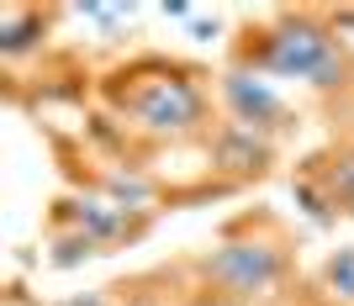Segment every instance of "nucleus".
<instances>
[{"label": "nucleus", "mask_w": 354, "mask_h": 306, "mask_svg": "<svg viewBox=\"0 0 354 306\" xmlns=\"http://www.w3.org/2000/svg\"><path fill=\"white\" fill-rule=\"evenodd\" d=\"M64 306H106L101 296H74V301H64Z\"/></svg>", "instance_id": "4468645a"}, {"label": "nucleus", "mask_w": 354, "mask_h": 306, "mask_svg": "<svg viewBox=\"0 0 354 306\" xmlns=\"http://www.w3.org/2000/svg\"><path fill=\"white\" fill-rule=\"evenodd\" d=\"M243 69L301 79L312 90H344L349 85V48L328 16H275L265 32H254L243 43Z\"/></svg>", "instance_id": "f257e3e1"}, {"label": "nucleus", "mask_w": 354, "mask_h": 306, "mask_svg": "<svg viewBox=\"0 0 354 306\" xmlns=\"http://www.w3.org/2000/svg\"><path fill=\"white\" fill-rule=\"evenodd\" d=\"M328 21H333V32L344 37V48H354V11H333Z\"/></svg>", "instance_id": "f8f14e48"}, {"label": "nucleus", "mask_w": 354, "mask_h": 306, "mask_svg": "<svg viewBox=\"0 0 354 306\" xmlns=\"http://www.w3.org/2000/svg\"><path fill=\"white\" fill-rule=\"evenodd\" d=\"M201 285L233 301H270L281 296V285L291 280V254L275 233H233L196 264Z\"/></svg>", "instance_id": "f03ea898"}, {"label": "nucleus", "mask_w": 354, "mask_h": 306, "mask_svg": "<svg viewBox=\"0 0 354 306\" xmlns=\"http://www.w3.org/2000/svg\"><path fill=\"white\" fill-rule=\"evenodd\" d=\"M43 32H48V16L43 11H32V6H6L0 11V59H27L32 48L43 43Z\"/></svg>", "instance_id": "0eeeda50"}, {"label": "nucleus", "mask_w": 354, "mask_h": 306, "mask_svg": "<svg viewBox=\"0 0 354 306\" xmlns=\"http://www.w3.org/2000/svg\"><path fill=\"white\" fill-rule=\"evenodd\" d=\"M291 195H296V206H301V211H307V217L317 222V227H328V222L339 217V206L328 201V190L317 185V180H296V185H291Z\"/></svg>", "instance_id": "9b49d317"}, {"label": "nucleus", "mask_w": 354, "mask_h": 306, "mask_svg": "<svg viewBox=\"0 0 354 306\" xmlns=\"http://www.w3.org/2000/svg\"><path fill=\"white\" fill-rule=\"evenodd\" d=\"M317 185L328 190V201L339 206V211H349V217H354V148L328 153L323 169H317Z\"/></svg>", "instance_id": "6e6552de"}, {"label": "nucleus", "mask_w": 354, "mask_h": 306, "mask_svg": "<svg viewBox=\"0 0 354 306\" xmlns=\"http://www.w3.org/2000/svg\"><path fill=\"white\" fill-rule=\"evenodd\" d=\"M323 291L339 306H354V243L333 248V254L323 259Z\"/></svg>", "instance_id": "9d476101"}, {"label": "nucleus", "mask_w": 354, "mask_h": 306, "mask_svg": "<svg viewBox=\"0 0 354 306\" xmlns=\"http://www.w3.org/2000/svg\"><path fill=\"white\" fill-rule=\"evenodd\" d=\"M101 185H106V195H111L117 206H127V211H138V217L153 211V180L133 175V169H106Z\"/></svg>", "instance_id": "1a4fd4ad"}, {"label": "nucleus", "mask_w": 354, "mask_h": 306, "mask_svg": "<svg viewBox=\"0 0 354 306\" xmlns=\"http://www.w3.org/2000/svg\"><path fill=\"white\" fill-rule=\"evenodd\" d=\"M133 85L117 90L122 117L148 137H196L207 127V90L196 85L185 69H153V74H127Z\"/></svg>", "instance_id": "7ed1b4c3"}, {"label": "nucleus", "mask_w": 354, "mask_h": 306, "mask_svg": "<svg viewBox=\"0 0 354 306\" xmlns=\"http://www.w3.org/2000/svg\"><path fill=\"white\" fill-rule=\"evenodd\" d=\"M212 164L233 180H259L270 164H275V137L243 127V122H222V127L212 132Z\"/></svg>", "instance_id": "423d86ee"}, {"label": "nucleus", "mask_w": 354, "mask_h": 306, "mask_svg": "<svg viewBox=\"0 0 354 306\" xmlns=\"http://www.w3.org/2000/svg\"><path fill=\"white\" fill-rule=\"evenodd\" d=\"M185 306H249V301H233V296H217V291H201V296H191Z\"/></svg>", "instance_id": "ddd939ff"}, {"label": "nucleus", "mask_w": 354, "mask_h": 306, "mask_svg": "<svg viewBox=\"0 0 354 306\" xmlns=\"http://www.w3.org/2000/svg\"><path fill=\"white\" fill-rule=\"evenodd\" d=\"M59 222H69L74 233H85L95 248H106V243H122V238H138L148 217H133L111 195H74L59 206Z\"/></svg>", "instance_id": "39448f33"}, {"label": "nucleus", "mask_w": 354, "mask_h": 306, "mask_svg": "<svg viewBox=\"0 0 354 306\" xmlns=\"http://www.w3.org/2000/svg\"><path fill=\"white\" fill-rule=\"evenodd\" d=\"M217 101L227 106V122H243V127H254V132H286L291 127V111H286V101H281V90L270 85V79H259L254 69H227L222 74V85H217Z\"/></svg>", "instance_id": "20e7f679"}]
</instances>
